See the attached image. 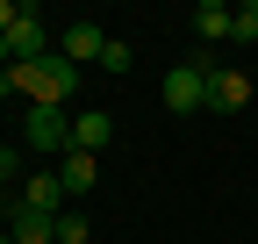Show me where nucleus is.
<instances>
[{
  "instance_id": "nucleus-1",
  "label": "nucleus",
  "mask_w": 258,
  "mask_h": 244,
  "mask_svg": "<svg viewBox=\"0 0 258 244\" xmlns=\"http://www.w3.org/2000/svg\"><path fill=\"white\" fill-rule=\"evenodd\" d=\"M0 79L15 86V94H29V108H64V101L79 94V65H72V57H57V50L36 57V65H8Z\"/></svg>"
},
{
  "instance_id": "nucleus-2",
  "label": "nucleus",
  "mask_w": 258,
  "mask_h": 244,
  "mask_svg": "<svg viewBox=\"0 0 258 244\" xmlns=\"http://www.w3.org/2000/svg\"><path fill=\"white\" fill-rule=\"evenodd\" d=\"M22 144L43 151V158H64V151H72V115L64 108H29L22 115Z\"/></svg>"
},
{
  "instance_id": "nucleus-3",
  "label": "nucleus",
  "mask_w": 258,
  "mask_h": 244,
  "mask_svg": "<svg viewBox=\"0 0 258 244\" xmlns=\"http://www.w3.org/2000/svg\"><path fill=\"white\" fill-rule=\"evenodd\" d=\"M158 94H165V108H172V115H194V108H208V65H201V57L172 65Z\"/></svg>"
},
{
  "instance_id": "nucleus-4",
  "label": "nucleus",
  "mask_w": 258,
  "mask_h": 244,
  "mask_svg": "<svg viewBox=\"0 0 258 244\" xmlns=\"http://www.w3.org/2000/svg\"><path fill=\"white\" fill-rule=\"evenodd\" d=\"M251 94H258L251 72H208V108H215V115H244Z\"/></svg>"
},
{
  "instance_id": "nucleus-5",
  "label": "nucleus",
  "mask_w": 258,
  "mask_h": 244,
  "mask_svg": "<svg viewBox=\"0 0 258 244\" xmlns=\"http://www.w3.org/2000/svg\"><path fill=\"white\" fill-rule=\"evenodd\" d=\"M101 50H108L101 22H64V29H57V57H72V65H93Z\"/></svg>"
},
{
  "instance_id": "nucleus-6",
  "label": "nucleus",
  "mask_w": 258,
  "mask_h": 244,
  "mask_svg": "<svg viewBox=\"0 0 258 244\" xmlns=\"http://www.w3.org/2000/svg\"><path fill=\"white\" fill-rule=\"evenodd\" d=\"M108 137H115V122H108L101 108L72 115V151H86V158H101V151H108Z\"/></svg>"
},
{
  "instance_id": "nucleus-7",
  "label": "nucleus",
  "mask_w": 258,
  "mask_h": 244,
  "mask_svg": "<svg viewBox=\"0 0 258 244\" xmlns=\"http://www.w3.org/2000/svg\"><path fill=\"white\" fill-rule=\"evenodd\" d=\"M22 208H36V216H64V179H57V172H29Z\"/></svg>"
},
{
  "instance_id": "nucleus-8",
  "label": "nucleus",
  "mask_w": 258,
  "mask_h": 244,
  "mask_svg": "<svg viewBox=\"0 0 258 244\" xmlns=\"http://www.w3.org/2000/svg\"><path fill=\"white\" fill-rule=\"evenodd\" d=\"M57 179H64V194H93L101 158H86V151H64V158H57Z\"/></svg>"
},
{
  "instance_id": "nucleus-9",
  "label": "nucleus",
  "mask_w": 258,
  "mask_h": 244,
  "mask_svg": "<svg viewBox=\"0 0 258 244\" xmlns=\"http://www.w3.org/2000/svg\"><path fill=\"white\" fill-rule=\"evenodd\" d=\"M8 237H15V244H57V216H36V208H15Z\"/></svg>"
},
{
  "instance_id": "nucleus-10",
  "label": "nucleus",
  "mask_w": 258,
  "mask_h": 244,
  "mask_svg": "<svg viewBox=\"0 0 258 244\" xmlns=\"http://www.w3.org/2000/svg\"><path fill=\"white\" fill-rule=\"evenodd\" d=\"M194 36L201 43H230V8H222V0H201V8H194Z\"/></svg>"
},
{
  "instance_id": "nucleus-11",
  "label": "nucleus",
  "mask_w": 258,
  "mask_h": 244,
  "mask_svg": "<svg viewBox=\"0 0 258 244\" xmlns=\"http://www.w3.org/2000/svg\"><path fill=\"white\" fill-rule=\"evenodd\" d=\"M230 36H237V43H258V0L230 8Z\"/></svg>"
},
{
  "instance_id": "nucleus-12",
  "label": "nucleus",
  "mask_w": 258,
  "mask_h": 244,
  "mask_svg": "<svg viewBox=\"0 0 258 244\" xmlns=\"http://www.w3.org/2000/svg\"><path fill=\"white\" fill-rule=\"evenodd\" d=\"M129 65H137V50H129L122 36H108V50H101V72H129Z\"/></svg>"
},
{
  "instance_id": "nucleus-13",
  "label": "nucleus",
  "mask_w": 258,
  "mask_h": 244,
  "mask_svg": "<svg viewBox=\"0 0 258 244\" xmlns=\"http://www.w3.org/2000/svg\"><path fill=\"white\" fill-rule=\"evenodd\" d=\"M93 230H86V216H72V208H64V216H57V244H86Z\"/></svg>"
},
{
  "instance_id": "nucleus-14",
  "label": "nucleus",
  "mask_w": 258,
  "mask_h": 244,
  "mask_svg": "<svg viewBox=\"0 0 258 244\" xmlns=\"http://www.w3.org/2000/svg\"><path fill=\"white\" fill-rule=\"evenodd\" d=\"M22 8H29V0H0V36H15V22H22Z\"/></svg>"
},
{
  "instance_id": "nucleus-15",
  "label": "nucleus",
  "mask_w": 258,
  "mask_h": 244,
  "mask_svg": "<svg viewBox=\"0 0 258 244\" xmlns=\"http://www.w3.org/2000/svg\"><path fill=\"white\" fill-rule=\"evenodd\" d=\"M15 165H22V151H15V144H0V179H15Z\"/></svg>"
},
{
  "instance_id": "nucleus-16",
  "label": "nucleus",
  "mask_w": 258,
  "mask_h": 244,
  "mask_svg": "<svg viewBox=\"0 0 258 244\" xmlns=\"http://www.w3.org/2000/svg\"><path fill=\"white\" fill-rule=\"evenodd\" d=\"M8 65H15V50H8V36H0V72H8Z\"/></svg>"
},
{
  "instance_id": "nucleus-17",
  "label": "nucleus",
  "mask_w": 258,
  "mask_h": 244,
  "mask_svg": "<svg viewBox=\"0 0 258 244\" xmlns=\"http://www.w3.org/2000/svg\"><path fill=\"white\" fill-rule=\"evenodd\" d=\"M8 94H15V86H8V79H0V108H8Z\"/></svg>"
},
{
  "instance_id": "nucleus-18",
  "label": "nucleus",
  "mask_w": 258,
  "mask_h": 244,
  "mask_svg": "<svg viewBox=\"0 0 258 244\" xmlns=\"http://www.w3.org/2000/svg\"><path fill=\"white\" fill-rule=\"evenodd\" d=\"M0 244H15V237H0Z\"/></svg>"
}]
</instances>
